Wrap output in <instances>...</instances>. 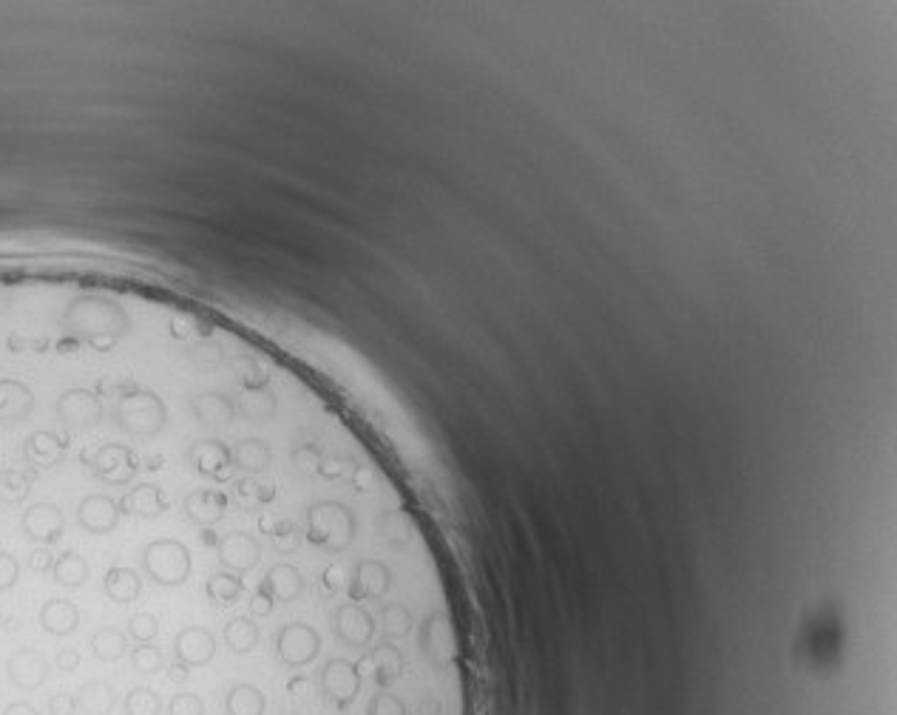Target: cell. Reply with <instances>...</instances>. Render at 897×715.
Instances as JSON below:
<instances>
[{
  "instance_id": "74e56055",
  "label": "cell",
  "mask_w": 897,
  "mask_h": 715,
  "mask_svg": "<svg viewBox=\"0 0 897 715\" xmlns=\"http://www.w3.org/2000/svg\"><path fill=\"white\" fill-rule=\"evenodd\" d=\"M54 559L57 557H52L46 548H37V551H32V554H29V568H32L35 574H52Z\"/></svg>"
},
{
  "instance_id": "d6a6232c",
  "label": "cell",
  "mask_w": 897,
  "mask_h": 715,
  "mask_svg": "<svg viewBox=\"0 0 897 715\" xmlns=\"http://www.w3.org/2000/svg\"><path fill=\"white\" fill-rule=\"evenodd\" d=\"M168 715H205V701L196 693H179L168 701Z\"/></svg>"
},
{
  "instance_id": "8992f818",
  "label": "cell",
  "mask_w": 897,
  "mask_h": 715,
  "mask_svg": "<svg viewBox=\"0 0 897 715\" xmlns=\"http://www.w3.org/2000/svg\"><path fill=\"white\" fill-rule=\"evenodd\" d=\"M83 460H86L88 471L100 483H106V486H128L137 477V471H140L137 454L131 452L128 446H123V443H106V446H100V449L86 454Z\"/></svg>"
},
{
  "instance_id": "ac0fdd59",
  "label": "cell",
  "mask_w": 897,
  "mask_h": 715,
  "mask_svg": "<svg viewBox=\"0 0 897 715\" xmlns=\"http://www.w3.org/2000/svg\"><path fill=\"white\" fill-rule=\"evenodd\" d=\"M120 511L131 514V517H142V520H157V517H162L168 511V503H165L159 486L142 483V486H134L131 491H125L123 500H120Z\"/></svg>"
},
{
  "instance_id": "4fadbf2b",
  "label": "cell",
  "mask_w": 897,
  "mask_h": 715,
  "mask_svg": "<svg viewBox=\"0 0 897 715\" xmlns=\"http://www.w3.org/2000/svg\"><path fill=\"white\" fill-rule=\"evenodd\" d=\"M35 392L20 378H0V426H20L35 412Z\"/></svg>"
},
{
  "instance_id": "ab89813d",
  "label": "cell",
  "mask_w": 897,
  "mask_h": 715,
  "mask_svg": "<svg viewBox=\"0 0 897 715\" xmlns=\"http://www.w3.org/2000/svg\"><path fill=\"white\" fill-rule=\"evenodd\" d=\"M188 673H191V670H188V667H182L179 662L171 664V667L165 670V676H168L171 681H176V684H179V681H188Z\"/></svg>"
},
{
  "instance_id": "484cf974",
  "label": "cell",
  "mask_w": 897,
  "mask_h": 715,
  "mask_svg": "<svg viewBox=\"0 0 897 715\" xmlns=\"http://www.w3.org/2000/svg\"><path fill=\"white\" fill-rule=\"evenodd\" d=\"M35 477H37L35 469L0 471V503H6V506H18L23 500H29L32 486H35Z\"/></svg>"
},
{
  "instance_id": "603a6c76",
  "label": "cell",
  "mask_w": 897,
  "mask_h": 715,
  "mask_svg": "<svg viewBox=\"0 0 897 715\" xmlns=\"http://www.w3.org/2000/svg\"><path fill=\"white\" fill-rule=\"evenodd\" d=\"M114 707H117V693L108 681H86L77 690V710L83 715H111Z\"/></svg>"
},
{
  "instance_id": "9a60e30c",
  "label": "cell",
  "mask_w": 897,
  "mask_h": 715,
  "mask_svg": "<svg viewBox=\"0 0 897 715\" xmlns=\"http://www.w3.org/2000/svg\"><path fill=\"white\" fill-rule=\"evenodd\" d=\"M262 585L270 591V596L279 605H293V602H299L301 593L307 591V579L301 574V568H296L293 562H276L264 574Z\"/></svg>"
},
{
  "instance_id": "4dcf8cb0",
  "label": "cell",
  "mask_w": 897,
  "mask_h": 715,
  "mask_svg": "<svg viewBox=\"0 0 897 715\" xmlns=\"http://www.w3.org/2000/svg\"><path fill=\"white\" fill-rule=\"evenodd\" d=\"M162 664H165V656H162L159 647L140 645L131 650V667H134L140 676H157L159 670H162Z\"/></svg>"
},
{
  "instance_id": "44dd1931",
  "label": "cell",
  "mask_w": 897,
  "mask_h": 715,
  "mask_svg": "<svg viewBox=\"0 0 897 715\" xmlns=\"http://www.w3.org/2000/svg\"><path fill=\"white\" fill-rule=\"evenodd\" d=\"M103 591L111 602L117 605H131L137 602L142 593V579L134 568H123V565H114L108 568L106 579H103Z\"/></svg>"
},
{
  "instance_id": "d6986e66",
  "label": "cell",
  "mask_w": 897,
  "mask_h": 715,
  "mask_svg": "<svg viewBox=\"0 0 897 715\" xmlns=\"http://www.w3.org/2000/svg\"><path fill=\"white\" fill-rule=\"evenodd\" d=\"M233 469L242 471V474H250V477H256V474H264V471L270 469V463H273V452H270V446L264 443L262 437H245V440H239L233 449Z\"/></svg>"
},
{
  "instance_id": "6da1fadb",
  "label": "cell",
  "mask_w": 897,
  "mask_h": 715,
  "mask_svg": "<svg viewBox=\"0 0 897 715\" xmlns=\"http://www.w3.org/2000/svg\"><path fill=\"white\" fill-rule=\"evenodd\" d=\"M358 537L355 511L341 500H318L304 511V540L327 554H344Z\"/></svg>"
},
{
  "instance_id": "5bb4252c",
  "label": "cell",
  "mask_w": 897,
  "mask_h": 715,
  "mask_svg": "<svg viewBox=\"0 0 897 715\" xmlns=\"http://www.w3.org/2000/svg\"><path fill=\"white\" fill-rule=\"evenodd\" d=\"M174 656L182 667H205L216 656V639L205 628H182L174 639Z\"/></svg>"
},
{
  "instance_id": "ba28073f",
  "label": "cell",
  "mask_w": 897,
  "mask_h": 715,
  "mask_svg": "<svg viewBox=\"0 0 897 715\" xmlns=\"http://www.w3.org/2000/svg\"><path fill=\"white\" fill-rule=\"evenodd\" d=\"M188 463L196 474L211 477L216 483L233 480V454L222 440H196L188 449Z\"/></svg>"
},
{
  "instance_id": "d590c367",
  "label": "cell",
  "mask_w": 897,
  "mask_h": 715,
  "mask_svg": "<svg viewBox=\"0 0 897 715\" xmlns=\"http://www.w3.org/2000/svg\"><path fill=\"white\" fill-rule=\"evenodd\" d=\"M49 713L74 715L77 713V696H71V693H54V696L49 698Z\"/></svg>"
},
{
  "instance_id": "277c9868",
  "label": "cell",
  "mask_w": 897,
  "mask_h": 715,
  "mask_svg": "<svg viewBox=\"0 0 897 715\" xmlns=\"http://www.w3.org/2000/svg\"><path fill=\"white\" fill-rule=\"evenodd\" d=\"M273 653L287 670H307L321 659L324 639L313 625L293 619V622H284L282 628L273 633Z\"/></svg>"
},
{
  "instance_id": "2e32d148",
  "label": "cell",
  "mask_w": 897,
  "mask_h": 715,
  "mask_svg": "<svg viewBox=\"0 0 897 715\" xmlns=\"http://www.w3.org/2000/svg\"><path fill=\"white\" fill-rule=\"evenodd\" d=\"M188 409L196 418L199 426H208V429H228L230 423L236 420V403L225 398L222 392H202L188 401Z\"/></svg>"
},
{
  "instance_id": "f1b7e54d",
  "label": "cell",
  "mask_w": 897,
  "mask_h": 715,
  "mask_svg": "<svg viewBox=\"0 0 897 715\" xmlns=\"http://www.w3.org/2000/svg\"><path fill=\"white\" fill-rule=\"evenodd\" d=\"M236 412H242L245 420L250 423H256V420H270L276 415V401L270 398V392H264V389H253V392H247L242 403L236 406Z\"/></svg>"
},
{
  "instance_id": "f35d334b",
  "label": "cell",
  "mask_w": 897,
  "mask_h": 715,
  "mask_svg": "<svg viewBox=\"0 0 897 715\" xmlns=\"http://www.w3.org/2000/svg\"><path fill=\"white\" fill-rule=\"evenodd\" d=\"M3 715H40V713H37V707L32 701H12V704L3 710Z\"/></svg>"
},
{
  "instance_id": "e0dca14e",
  "label": "cell",
  "mask_w": 897,
  "mask_h": 715,
  "mask_svg": "<svg viewBox=\"0 0 897 715\" xmlns=\"http://www.w3.org/2000/svg\"><path fill=\"white\" fill-rule=\"evenodd\" d=\"M182 506H185V517L191 523L202 525V528H213V525L225 517V511H228V497L222 491L196 489L185 497Z\"/></svg>"
},
{
  "instance_id": "30bf717a",
  "label": "cell",
  "mask_w": 897,
  "mask_h": 715,
  "mask_svg": "<svg viewBox=\"0 0 897 715\" xmlns=\"http://www.w3.org/2000/svg\"><path fill=\"white\" fill-rule=\"evenodd\" d=\"M120 503L108 494H86L77 506V525L94 534V537H106L117 525H120Z\"/></svg>"
},
{
  "instance_id": "7402d4cb",
  "label": "cell",
  "mask_w": 897,
  "mask_h": 715,
  "mask_svg": "<svg viewBox=\"0 0 897 715\" xmlns=\"http://www.w3.org/2000/svg\"><path fill=\"white\" fill-rule=\"evenodd\" d=\"M225 713L228 715H267V696L262 687L250 681H236L225 693Z\"/></svg>"
},
{
  "instance_id": "3957f363",
  "label": "cell",
  "mask_w": 897,
  "mask_h": 715,
  "mask_svg": "<svg viewBox=\"0 0 897 715\" xmlns=\"http://www.w3.org/2000/svg\"><path fill=\"white\" fill-rule=\"evenodd\" d=\"M142 571L162 588H179L191 576V551L179 540H154L142 548Z\"/></svg>"
},
{
  "instance_id": "7a4b0ae2",
  "label": "cell",
  "mask_w": 897,
  "mask_h": 715,
  "mask_svg": "<svg viewBox=\"0 0 897 715\" xmlns=\"http://www.w3.org/2000/svg\"><path fill=\"white\" fill-rule=\"evenodd\" d=\"M114 423L125 435L154 437L168 426V406L151 389H128L117 398Z\"/></svg>"
},
{
  "instance_id": "cb8c5ba5",
  "label": "cell",
  "mask_w": 897,
  "mask_h": 715,
  "mask_svg": "<svg viewBox=\"0 0 897 715\" xmlns=\"http://www.w3.org/2000/svg\"><path fill=\"white\" fill-rule=\"evenodd\" d=\"M259 642H262V630H259L253 616H233L225 625V645H228L230 653L247 656L259 647Z\"/></svg>"
},
{
  "instance_id": "8d00e7d4",
  "label": "cell",
  "mask_w": 897,
  "mask_h": 715,
  "mask_svg": "<svg viewBox=\"0 0 897 715\" xmlns=\"http://www.w3.org/2000/svg\"><path fill=\"white\" fill-rule=\"evenodd\" d=\"M54 667H57L60 673H74V670L80 667V653H77L74 647H63V650H57V656H54Z\"/></svg>"
},
{
  "instance_id": "d4e9b609",
  "label": "cell",
  "mask_w": 897,
  "mask_h": 715,
  "mask_svg": "<svg viewBox=\"0 0 897 715\" xmlns=\"http://www.w3.org/2000/svg\"><path fill=\"white\" fill-rule=\"evenodd\" d=\"M242 579L239 574H230V571H216V574L208 576L205 582V593H208V602L216 605V608H230L242 599Z\"/></svg>"
},
{
  "instance_id": "52a82bcc",
  "label": "cell",
  "mask_w": 897,
  "mask_h": 715,
  "mask_svg": "<svg viewBox=\"0 0 897 715\" xmlns=\"http://www.w3.org/2000/svg\"><path fill=\"white\" fill-rule=\"evenodd\" d=\"M216 557H219V565L230 574H247L259 565L262 545L247 531H233V534L216 542Z\"/></svg>"
},
{
  "instance_id": "836d02e7",
  "label": "cell",
  "mask_w": 897,
  "mask_h": 715,
  "mask_svg": "<svg viewBox=\"0 0 897 715\" xmlns=\"http://www.w3.org/2000/svg\"><path fill=\"white\" fill-rule=\"evenodd\" d=\"M20 565L18 559L12 557L9 551H0V593L12 591L18 585Z\"/></svg>"
},
{
  "instance_id": "7c38bea8",
  "label": "cell",
  "mask_w": 897,
  "mask_h": 715,
  "mask_svg": "<svg viewBox=\"0 0 897 715\" xmlns=\"http://www.w3.org/2000/svg\"><path fill=\"white\" fill-rule=\"evenodd\" d=\"M20 528L32 542L54 545V542H60L63 531H66V520H63V511L54 503H32L23 511Z\"/></svg>"
},
{
  "instance_id": "ffe728a7",
  "label": "cell",
  "mask_w": 897,
  "mask_h": 715,
  "mask_svg": "<svg viewBox=\"0 0 897 715\" xmlns=\"http://www.w3.org/2000/svg\"><path fill=\"white\" fill-rule=\"evenodd\" d=\"M40 628L52 636H71L80 625V608L69 599H49L40 608Z\"/></svg>"
},
{
  "instance_id": "83f0119b",
  "label": "cell",
  "mask_w": 897,
  "mask_h": 715,
  "mask_svg": "<svg viewBox=\"0 0 897 715\" xmlns=\"http://www.w3.org/2000/svg\"><path fill=\"white\" fill-rule=\"evenodd\" d=\"M91 653L106 664L120 662L128 653V636L117 628H100L91 636Z\"/></svg>"
},
{
  "instance_id": "e575fe53",
  "label": "cell",
  "mask_w": 897,
  "mask_h": 715,
  "mask_svg": "<svg viewBox=\"0 0 897 715\" xmlns=\"http://www.w3.org/2000/svg\"><path fill=\"white\" fill-rule=\"evenodd\" d=\"M276 605H279V602H276V599L270 596V591H267L264 585H259V588L253 591V596H250V613H253L256 619H262V616H270Z\"/></svg>"
},
{
  "instance_id": "9c48e42d",
  "label": "cell",
  "mask_w": 897,
  "mask_h": 715,
  "mask_svg": "<svg viewBox=\"0 0 897 715\" xmlns=\"http://www.w3.org/2000/svg\"><path fill=\"white\" fill-rule=\"evenodd\" d=\"M69 437L57 435L52 429H37L23 440V457L35 471L57 469L63 466L66 454H69Z\"/></svg>"
},
{
  "instance_id": "60d3db41",
  "label": "cell",
  "mask_w": 897,
  "mask_h": 715,
  "mask_svg": "<svg viewBox=\"0 0 897 715\" xmlns=\"http://www.w3.org/2000/svg\"><path fill=\"white\" fill-rule=\"evenodd\" d=\"M0 622H3V616H0Z\"/></svg>"
},
{
  "instance_id": "4316f807",
  "label": "cell",
  "mask_w": 897,
  "mask_h": 715,
  "mask_svg": "<svg viewBox=\"0 0 897 715\" xmlns=\"http://www.w3.org/2000/svg\"><path fill=\"white\" fill-rule=\"evenodd\" d=\"M52 579L57 585H63V588H71V591H77V588H83L88 579V562L77 551H66V554H60V557L54 559V568H52Z\"/></svg>"
},
{
  "instance_id": "1f68e13d",
  "label": "cell",
  "mask_w": 897,
  "mask_h": 715,
  "mask_svg": "<svg viewBox=\"0 0 897 715\" xmlns=\"http://www.w3.org/2000/svg\"><path fill=\"white\" fill-rule=\"evenodd\" d=\"M159 633V622L154 613L142 611V613H134L131 619H128V636L134 639V642H140V645H151L154 639H157Z\"/></svg>"
},
{
  "instance_id": "f546056e",
  "label": "cell",
  "mask_w": 897,
  "mask_h": 715,
  "mask_svg": "<svg viewBox=\"0 0 897 715\" xmlns=\"http://www.w3.org/2000/svg\"><path fill=\"white\" fill-rule=\"evenodd\" d=\"M125 715H159L162 713V698L151 687H134L123 701Z\"/></svg>"
},
{
  "instance_id": "8fae6325",
  "label": "cell",
  "mask_w": 897,
  "mask_h": 715,
  "mask_svg": "<svg viewBox=\"0 0 897 715\" xmlns=\"http://www.w3.org/2000/svg\"><path fill=\"white\" fill-rule=\"evenodd\" d=\"M49 670H52L49 656L43 650H35V647H20V650H15L9 656V662H6V676L20 690H37V687H43L46 679H49Z\"/></svg>"
},
{
  "instance_id": "5b68a950",
  "label": "cell",
  "mask_w": 897,
  "mask_h": 715,
  "mask_svg": "<svg viewBox=\"0 0 897 715\" xmlns=\"http://www.w3.org/2000/svg\"><path fill=\"white\" fill-rule=\"evenodd\" d=\"M103 418H106V406L100 401V395L86 386H71L54 401V420L69 435L91 432L103 423Z\"/></svg>"
}]
</instances>
